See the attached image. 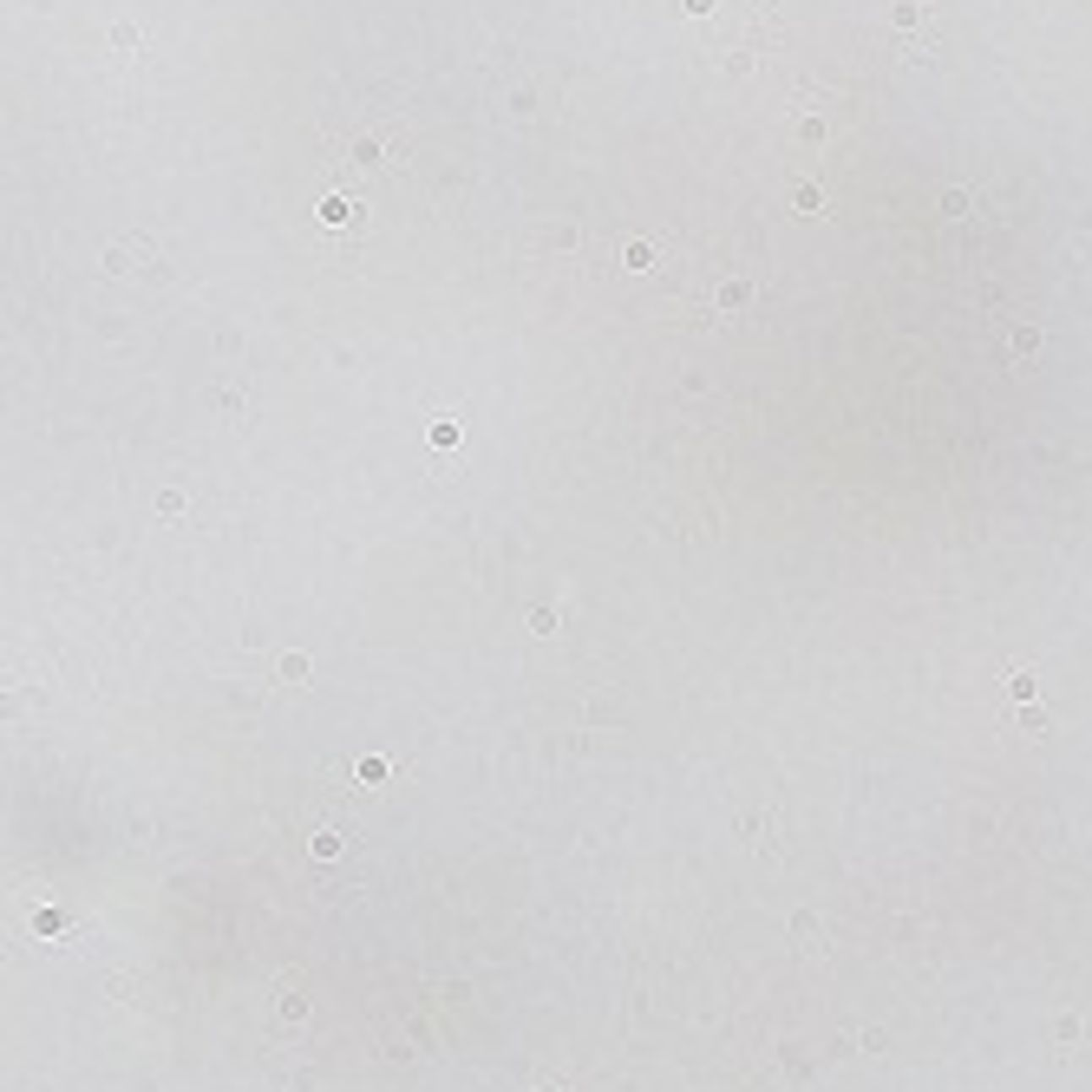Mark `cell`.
<instances>
[{
    "label": "cell",
    "mask_w": 1092,
    "mask_h": 1092,
    "mask_svg": "<svg viewBox=\"0 0 1092 1092\" xmlns=\"http://www.w3.org/2000/svg\"><path fill=\"white\" fill-rule=\"evenodd\" d=\"M321 216H327V223H347V216H353V203H341V197H327V203H321Z\"/></svg>",
    "instance_id": "obj_2"
},
{
    "label": "cell",
    "mask_w": 1092,
    "mask_h": 1092,
    "mask_svg": "<svg viewBox=\"0 0 1092 1092\" xmlns=\"http://www.w3.org/2000/svg\"><path fill=\"white\" fill-rule=\"evenodd\" d=\"M275 1007H281L288 1020H295V1014H308V1001H301V988H281V1001H275Z\"/></svg>",
    "instance_id": "obj_1"
},
{
    "label": "cell",
    "mask_w": 1092,
    "mask_h": 1092,
    "mask_svg": "<svg viewBox=\"0 0 1092 1092\" xmlns=\"http://www.w3.org/2000/svg\"><path fill=\"white\" fill-rule=\"evenodd\" d=\"M537 1092H563V1086H556V1079H549V1086H537Z\"/></svg>",
    "instance_id": "obj_3"
}]
</instances>
